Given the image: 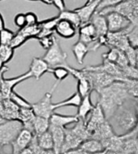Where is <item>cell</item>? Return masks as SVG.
Here are the masks:
<instances>
[{"label": "cell", "mask_w": 138, "mask_h": 154, "mask_svg": "<svg viewBox=\"0 0 138 154\" xmlns=\"http://www.w3.org/2000/svg\"><path fill=\"white\" fill-rule=\"evenodd\" d=\"M58 20H59V19L57 16L55 17H52L51 19H47V20H44L42 21L38 22V26L40 27V29H43L55 31L56 24Z\"/></svg>", "instance_id": "obj_37"}, {"label": "cell", "mask_w": 138, "mask_h": 154, "mask_svg": "<svg viewBox=\"0 0 138 154\" xmlns=\"http://www.w3.org/2000/svg\"><path fill=\"white\" fill-rule=\"evenodd\" d=\"M93 107H94V105L91 101V93H89L82 97L80 106L77 107L78 110H77V114L76 115L79 119L86 120L87 116L92 111Z\"/></svg>", "instance_id": "obj_24"}, {"label": "cell", "mask_w": 138, "mask_h": 154, "mask_svg": "<svg viewBox=\"0 0 138 154\" xmlns=\"http://www.w3.org/2000/svg\"><path fill=\"white\" fill-rule=\"evenodd\" d=\"M79 41L86 45L93 43L97 39V33L94 26L91 22L82 24L79 27Z\"/></svg>", "instance_id": "obj_17"}, {"label": "cell", "mask_w": 138, "mask_h": 154, "mask_svg": "<svg viewBox=\"0 0 138 154\" xmlns=\"http://www.w3.org/2000/svg\"><path fill=\"white\" fill-rule=\"evenodd\" d=\"M49 131L52 136L53 140L54 148L53 150L55 154H61V150L63 144L64 142V138H65V131L64 128H60V127H56L53 125L50 124Z\"/></svg>", "instance_id": "obj_19"}, {"label": "cell", "mask_w": 138, "mask_h": 154, "mask_svg": "<svg viewBox=\"0 0 138 154\" xmlns=\"http://www.w3.org/2000/svg\"><path fill=\"white\" fill-rule=\"evenodd\" d=\"M102 58L107 61L116 64L121 69L128 65V62H127L124 52L117 48L110 47L109 51L102 54Z\"/></svg>", "instance_id": "obj_15"}, {"label": "cell", "mask_w": 138, "mask_h": 154, "mask_svg": "<svg viewBox=\"0 0 138 154\" xmlns=\"http://www.w3.org/2000/svg\"><path fill=\"white\" fill-rule=\"evenodd\" d=\"M8 98L11 99V101L20 108H29V107H31V105H32L31 103H29L27 100H25L23 97L19 95L18 93H16L14 90L10 93Z\"/></svg>", "instance_id": "obj_35"}, {"label": "cell", "mask_w": 138, "mask_h": 154, "mask_svg": "<svg viewBox=\"0 0 138 154\" xmlns=\"http://www.w3.org/2000/svg\"><path fill=\"white\" fill-rule=\"evenodd\" d=\"M108 32H120L128 29L133 25L131 21L125 16L117 12H108L105 15Z\"/></svg>", "instance_id": "obj_8"}, {"label": "cell", "mask_w": 138, "mask_h": 154, "mask_svg": "<svg viewBox=\"0 0 138 154\" xmlns=\"http://www.w3.org/2000/svg\"><path fill=\"white\" fill-rule=\"evenodd\" d=\"M104 154H125L122 151H108V150H105Z\"/></svg>", "instance_id": "obj_50"}, {"label": "cell", "mask_w": 138, "mask_h": 154, "mask_svg": "<svg viewBox=\"0 0 138 154\" xmlns=\"http://www.w3.org/2000/svg\"><path fill=\"white\" fill-rule=\"evenodd\" d=\"M3 145H2V144H1V143H0V153H1V152H3Z\"/></svg>", "instance_id": "obj_54"}, {"label": "cell", "mask_w": 138, "mask_h": 154, "mask_svg": "<svg viewBox=\"0 0 138 154\" xmlns=\"http://www.w3.org/2000/svg\"><path fill=\"white\" fill-rule=\"evenodd\" d=\"M100 154H104V152H101V153Z\"/></svg>", "instance_id": "obj_58"}, {"label": "cell", "mask_w": 138, "mask_h": 154, "mask_svg": "<svg viewBox=\"0 0 138 154\" xmlns=\"http://www.w3.org/2000/svg\"><path fill=\"white\" fill-rule=\"evenodd\" d=\"M0 154H12V153H7V152H2Z\"/></svg>", "instance_id": "obj_55"}, {"label": "cell", "mask_w": 138, "mask_h": 154, "mask_svg": "<svg viewBox=\"0 0 138 154\" xmlns=\"http://www.w3.org/2000/svg\"><path fill=\"white\" fill-rule=\"evenodd\" d=\"M28 1H32V2H37L38 0H28Z\"/></svg>", "instance_id": "obj_56"}, {"label": "cell", "mask_w": 138, "mask_h": 154, "mask_svg": "<svg viewBox=\"0 0 138 154\" xmlns=\"http://www.w3.org/2000/svg\"><path fill=\"white\" fill-rule=\"evenodd\" d=\"M50 128V119L36 116L33 122V131L35 136L45 132Z\"/></svg>", "instance_id": "obj_27"}, {"label": "cell", "mask_w": 138, "mask_h": 154, "mask_svg": "<svg viewBox=\"0 0 138 154\" xmlns=\"http://www.w3.org/2000/svg\"><path fill=\"white\" fill-rule=\"evenodd\" d=\"M65 154H69V153H65Z\"/></svg>", "instance_id": "obj_60"}, {"label": "cell", "mask_w": 138, "mask_h": 154, "mask_svg": "<svg viewBox=\"0 0 138 154\" xmlns=\"http://www.w3.org/2000/svg\"><path fill=\"white\" fill-rule=\"evenodd\" d=\"M35 136H36L37 145L40 148L43 149H47V150H53V140H52V136H51L50 131L48 130L42 134Z\"/></svg>", "instance_id": "obj_30"}, {"label": "cell", "mask_w": 138, "mask_h": 154, "mask_svg": "<svg viewBox=\"0 0 138 154\" xmlns=\"http://www.w3.org/2000/svg\"><path fill=\"white\" fill-rule=\"evenodd\" d=\"M3 29H5V22H4L3 15L0 12V31L3 30Z\"/></svg>", "instance_id": "obj_49"}, {"label": "cell", "mask_w": 138, "mask_h": 154, "mask_svg": "<svg viewBox=\"0 0 138 154\" xmlns=\"http://www.w3.org/2000/svg\"><path fill=\"white\" fill-rule=\"evenodd\" d=\"M136 101H137V106H138V98H136Z\"/></svg>", "instance_id": "obj_57"}, {"label": "cell", "mask_w": 138, "mask_h": 154, "mask_svg": "<svg viewBox=\"0 0 138 154\" xmlns=\"http://www.w3.org/2000/svg\"><path fill=\"white\" fill-rule=\"evenodd\" d=\"M81 100H82V97L80 96V93L77 92L74 94H72L71 97H69L68 98L63 100V101L57 102V103H54V107L55 109L66 106L78 107L80 106Z\"/></svg>", "instance_id": "obj_29"}, {"label": "cell", "mask_w": 138, "mask_h": 154, "mask_svg": "<svg viewBox=\"0 0 138 154\" xmlns=\"http://www.w3.org/2000/svg\"><path fill=\"white\" fill-rule=\"evenodd\" d=\"M1 1H3V0H0V2H1Z\"/></svg>", "instance_id": "obj_59"}, {"label": "cell", "mask_w": 138, "mask_h": 154, "mask_svg": "<svg viewBox=\"0 0 138 154\" xmlns=\"http://www.w3.org/2000/svg\"><path fill=\"white\" fill-rule=\"evenodd\" d=\"M50 68L51 67L42 58L34 57L30 63L29 72L31 73L32 77H34L36 80H38L43 75L49 72Z\"/></svg>", "instance_id": "obj_16"}, {"label": "cell", "mask_w": 138, "mask_h": 154, "mask_svg": "<svg viewBox=\"0 0 138 154\" xmlns=\"http://www.w3.org/2000/svg\"><path fill=\"white\" fill-rule=\"evenodd\" d=\"M28 40H29V39H28L22 32L18 31V32H16L15 35H14V37L13 38H12V40H11L10 45L15 50L16 48L20 47V45H23V44Z\"/></svg>", "instance_id": "obj_40"}, {"label": "cell", "mask_w": 138, "mask_h": 154, "mask_svg": "<svg viewBox=\"0 0 138 154\" xmlns=\"http://www.w3.org/2000/svg\"><path fill=\"white\" fill-rule=\"evenodd\" d=\"M14 24L19 29H22L26 25L25 22V16L24 13H18L14 17Z\"/></svg>", "instance_id": "obj_45"}, {"label": "cell", "mask_w": 138, "mask_h": 154, "mask_svg": "<svg viewBox=\"0 0 138 154\" xmlns=\"http://www.w3.org/2000/svg\"><path fill=\"white\" fill-rule=\"evenodd\" d=\"M67 67L69 71L70 75H72L75 79L77 80V92L80 93L81 97L89 94L92 92L90 82L88 80L87 76L85 75V71L83 69H76L69 65H67Z\"/></svg>", "instance_id": "obj_9"}, {"label": "cell", "mask_w": 138, "mask_h": 154, "mask_svg": "<svg viewBox=\"0 0 138 154\" xmlns=\"http://www.w3.org/2000/svg\"><path fill=\"white\" fill-rule=\"evenodd\" d=\"M89 22H91L95 28L97 38L106 36L107 32H108V29H107V24H106L105 16L96 11L93 15V16L91 17Z\"/></svg>", "instance_id": "obj_20"}, {"label": "cell", "mask_w": 138, "mask_h": 154, "mask_svg": "<svg viewBox=\"0 0 138 154\" xmlns=\"http://www.w3.org/2000/svg\"><path fill=\"white\" fill-rule=\"evenodd\" d=\"M127 37L129 45L133 48H138V25H132L127 30Z\"/></svg>", "instance_id": "obj_34"}, {"label": "cell", "mask_w": 138, "mask_h": 154, "mask_svg": "<svg viewBox=\"0 0 138 154\" xmlns=\"http://www.w3.org/2000/svg\"><path fill=\"white\" fill-rule=\"evenodd\" d=\"M36 115L33 113V110L31 107L29 108H20L19 109V116L18 119L23 123L24 128L29 130L30 131H33V122Z\"/></svg>", "instance_id": "obj_25"}, {"label": "cell", "mask_w": 138, "mask_h": 154, "mask_svg": "<svg viewBox=\"0 0 138 154\" xmlns=\"http://www.w3.org/2000/svg\"><path fill=\"white\" fill-rule=\"evenodd\" d=\"M38 1H41L42 3H45L46 5H51L52 4V1L51 0H38Z\"/></svg>", "instance_id": "obj_51"}, {"label": "cell", "mask_w": 138, "mask_h": 154, "mask_svg": "<svg viewBox=\"0 0 138 154\" xmlns=\"http://www.w3.org/2000/svg\"><path fill=\"white\" fill-rule=\"evenodd\" d=\"M24 16H25L26 25H35L38 24L39 22L37 15L33 11H29V12L24 13Z\"/></svg>", "instance_id": "obj_44"}, {"label": "cell", "mask_w": 138, "mask_h": 154, "mask_svg": "<svg viewBox=\"0 0 138 154\" xmlns=\"http://www.w3.org/2000/svg\"><path fill=\"white\" fill-rule=\"evenodd\" d=\"M6 69L7 68H3V66L2 69L0 70V83H1L0 84V93L3 96V98H8L10 93L14 90V88L16 85L24 82V80L32 78L31 73L28 71L27 72L19 75V76L6 79L3 77V72H4V70Z\"/></svg>", "instance_id": "obj_7"}, {"label": "cell", "mask_w": 138, "mask_h": 154, "mask_svg": "<svg viewBox=\"0 0 138 154\" xmlns=\"http://www.w3.org/2000/svg\"><path fill=\"white\" fill-rule=\"evenodd\" d=\"M67 54L63 51L60 42L56 37L55 38L52 45L48 50H46V52L42 57V59L46 62V63L51 68L58 66L67 65Z\"/></svg>", "instance_id": "obj_4"}, {"label": "cell", "mask_w": 138, "mask_h": 154, "mask_svg": "<svg viewBox=\"0 0 138 154\" xmlns=\"http://www.w3.org/2000/svg\"><path fill=\"white\" fill-rule=\"evenodd\" d=\"M83 69L86 70V71L105 72V73H107V74L113 75V76L116 77V78H119V79L122 80H124L125 79L124 77L122 69L120 68V66H117L116 64L113 63L111 62L107 61L106 59H103L102 63L101 64H99V65L86 66Z\"/></svg>", "instance_id": "obj_11"}, {"label": "cell", "mask_w": 138, "mask_h": 154, "mask_svg": "<svg viewBox=\"0 0 138 154\" xmlns=\"http://www.w3.org/2000/svg\"><path fill=\"white\" fill-rule=\"evenodd\" d=\"M55 37L53 34L51 35V36H47V37L39 38V39H37V41H38L39 44L42 46L43 49H45V51H46L52 45V44L54 43V41H55Z\"/></svg>", "instance_id": "obj_43"}, {"label": "cell", "mask_w": 138, "mask_h": 154, "mask_svg": "<svg viewBox=\"0 0 138 154\" xmlns=\"http://www.w3.org/2000/svg\"><path fill=\"white\" fill-rule=\"evenodd\" d=\"M59 20H65L67 21L72 23L73 25L79 29V27L81 25V21L79 15L75 10H64V11H59V14L58 16Z\"/></svg>", "instance_id": "obj_28"}, {"label": "cell", "mask_w": 138, "mask_h": 154, "mask_svg": "<svg viewBox=\"0 0 138 154\" xmlns=\"http://www.w3.org/2000/svg\"><path fill=\"white\" fill-rule=\"evenodd\" d=\"M105 121H106V119L104 115L103 111L100 105L97 102V104L94 105L92 111L89 113V118L85 120L86 128H87L88 131L89 132V135H91V133L93 132L99 125L103 123Z\"/></svg>", "instance_id": "obj_13"}, {"label": "cell", "mask_w": 138, "mask_h": 154, "mask_svg": "<svg viewBox=\"0 0 138 154\" xmlns=\"http://www.w3.org/2000/svg\"><path fill=\"white\" fill-rule=\"evenodd\" d=\"M19 154H33V150L32 149L30 148V146L27 147L24 149H23L22 151L20 152Z\"/></svg>", "instance_id": "obj_48"}, {"label": "cell", "mask_w": 138, "mask_h": 154, "mask_svg": "<svg viewBox=\"0 0 138 154\" xmlns=\"http://www.w3.org/2000/svg\"><path fill=\"white\" fill-rule=\"evenodd\" d=\"M122 71L125 79H138V68L136 66L128 64Z\"/></svg>", "instance_id": "obj_39"}, {"label": "cell", "mask_w": 138, "mask_h": 154, "mask_svg": "<svg viewBox=\"0 0 138 154\" xmlns=\"http://www.w3.org/2000/svg\"><path fill=\"white\" fill-rule=\"evenodd\" d=\"M138 121L136 109L127 106L126 102L120 106L108 122L111 125L115 135L120 136H129L135 130Z\"/></svg>", "instance_id": "obj_2"}, {"label": "cell", "mask_w": 138, "mask_h": 154, "mask_svg": "<svg viewBox=\"0 0 138 154\" xmlns=\"http://www.w3.org/2000/svg\"><path fill=\"white\" fill-rule=\"evenodd\" d=\"M24 128L19 119L6 120L0 124V143L3 146L11 145L20 131Z\"/></svg>", "instance_id": "obj_3"}, {"label": "cell", "mask_w": 138, "mask_h": 154, "mask_svg": "<svg viewBox=\"0 0 138 154\" xmlns=\"http://www.w3.org/2000/svg\"><path fill=\"white\" fill-rule=\"evenodd\" d=\"M15 32L8 29H3L0 31V45H10Z\"/></svg>", "instance_id": "obj_38"}, {"label": "cell", "mask_w": 138, "mask_h": 154, "mask_svg": "<svg viewBox=\"0 0 138 154\" xmlns=\"http://www.w3.org/2000/svg\"><path fill=\"white\" fill-rule=\"evenodd\" d=\"M33 136H34V134L32 131L27 130L25 128H23L20 131V132L18 134V136H16V138L11 143V149H12L11 153L19 154L20 152L22 151L27 147H29Z\"/></svg>", "instance_id": "obj_12"}, {"label": "cell", "mask_w": 138, "mask_h": 154, "mask_svg": "<svg viewBox=\"0 0 138 154\" xmlns=\"http://www.w3.org/2000/svg\"><path fill=\"white\" fill-rule=\"evenodd\" d=\"M65 131V138L64 142L62 147L61 154H64L68 152L78 149L81 143L83 142L82 139L76 135L70 128H64Z\"/></svg>", "instance_id": "obj_14"}, {"label": "cell", "mask_w": 138, "mask_h": 154, "mask_svg": "<svg viewBox=\"0 0 138 154\" xmlns=\"http://www.w3.org/2000/svg\"><path fill=\"white\" fill-rule=\"evenodd\" d=\"M79 148L92 154H100L105 151L103 144L101 141L93 138H89L84 140Z\"/></svg>", "instance_id": "obj_23"}, {"label": "cell", "mask_w": 138, "mask_h": 154, "mask_svg": "<svg viewBox=\"0 0 138 154\" xmlns=\"http://www.w3.org/2000/svg\"><path fill=\"white\" fill-rule=\"evenodd\" d=\"M72 51L77 63L81 65V64L84 63L85 58L89 53V51H90V49L89 47V45H86L85 43L82 42L80 41H78L72 45Z\"/></svg>", "instance_id": "obj_26"}, {"label": "cell", "mask_w": 138, "mask_h": 154, "mask_svg": "<svg viewBox=\"0 0 138 154\" xmlns=\"http://www.w3.org/2000/svg\"><path fill=\"white\" fill-rule=\"evenodd\" d=\"M77 29H78L72 23L67 21L65 20H59L56 24L55 32L59 37L65 39H70L75 37V35L77 34Z\"/></svg>", "instance_id": "obj_18"}, {"label": "cell", "mask_w": 138, "mask_h": 154, "mask_svg": "<svg viewBox=\"0 0 138 154\" xmlns=\"http://www.w3.org/2000/svg\"><path fill=\"white\" fill-rule=\"evenodd\" d=\"M124 82L129 97L138 98V79H124Z\"/></svg>", "instance_id": "obj_33"}, {"label": "cell", "mask_w": 138, "mask_h": 154, "mask_svg": "<svg viewBox=\"0 0 138 154\" xmlns=\"http://www.w3.org/2000/svg\"><path fill=\"white\" fill-rule=\"evenodd\" d=\"M15 50L10 45H0V62L1 63H8L11 61L14 56Z\"/></svg>", "instance_id": "obj_31"}, {"label": "cell", "mask_w": 138, "mask_h": 154, "mask_svg": "<svg viewBox=\"0 0 138 154\" xmlns=\"http://www.w3.org/2000/svg\"><path fill=\"white\" fill-rule=\"evenodd\" d=\"M4 121H6V120H5V119H3V118H2V116H1V115H0V124H1V123H2V122H4Z\"/></svg>", "instance_id": "obj_53"}, {"label": "cell", "mask_w": 138, "mask_h": 154, "mask_svg": "<svg viewBox=\"0 0 138 154\" xmlns=\"http://www.w3.org/2000/svg\"><path fill=\"white\" fill-rule=\"evenodd\" d=\"M58 82H56L51 91H49L43 96L42 98L37 102L31 105V108L36 116L50 119L55 109L54 107V102L52 101V96L55 89L57 87Z\"/></svg>", "instance_id": "obj_5"}, {"label": "cell", "mask_w": 138, "mask_h": 154, "mask_svg": "<svg viewBox=\"0 0 138 154\" xmlns=\"http://www.w3.org/2000/svg\"><path fill=\"white\" fill-rule=\"evenodd\" d=\"M78 119L77 115H63L54 112L50 117V124L65 128L67 125L76 123Z\"/></svg>", "instance_id": "obj_22"}, {"label": "cell", "mask_w": 138, "mask_h": 154, "mask_svg": "<svg viewBox=\"0 0 138 154\" xmlns=\"http://www.w3.org/2000/svg\"><path fill=\"white\" fill-rule=\"evenodd\" d=\"M67 153H69V154H92V153H89V152H88L84 151L83 149H80V148L74 149V150H72V151L68 152H67Z\"/></svg>", "instance_id": "obj_47"}, {"label": "cell", "mask_w": 138, "mask_h": 154, "mask_svg": "<svg viewBox=\"0 0 138 154\" xmlns=\"http://www.w3.org/2000/svg\"><path fill=\"white\" fill-rule=\"evenodd\" d=\"M125 55H126V58L127 59V62H128V64L130 65H133V66H136V49L135 48L132 47V46H129L128 48H127L124 51Z\"/></svg>", "instance_id": "obj_42"}, {"label": "cell", "mask_w": 138, "mask_h": 154, "mask_svg": "<svg viewBox=\"0 0 138 154\" xmlns=\"http://www.w3.org/2000/svg\"><path fill=\"white\" fill-rule=\"evenodd\" d=\"M51 1H52V4H54L55 7L59 11H64L66 9V5L64 3V0H51Z\"/></svg>", "instance_id": "obj_46"}, {"label": "cell", "mask_w": 138, "mask_h": 154, "mask_svg": "<svg viewBox=\"0 0 138 154\" xmlns=\"http://www.w3.org/2000/svg\"><path fill=\"white\" fill-rule=\"evenodd\" d=\"M30 148L33 150V154H55L54 150H47V149H43L37 145V141H36V136H33L31 143L29 144Z\"/></svg>", "instance_id": "obj_41"}, {"label": "cell", "mask_w": 138, "mask_h": 154, "mask_svg": "<svg viewBox=\"0 0 138 154\" xmlns=\"http://www.w3.org/2000/svg\"><path fill=\"white\" fill-rule=\"evenodd\" d=\"M114 131L112 129L111 125L110 124V122L106 120L103 123L99 125L93 132L91 133L90 138L96 139L98 140L102 141L106 139H108L111 136H114Z\"/></svg>", "instance_id": "obj_21"}, {"label": "cell", "mask_w": 138, "mask_h": 154, "mask_svg": "<svg viewBox=\"0 0 138 154\" xmlns=\"http://www.w3.org/2000/svg\"><path fill=\"white\" fill-rule=\"evenodd\" d=\"M84 71L88 80L90 82L92 90H95L97 93L117 80H122L105 72H93V71H86V70Z\"/></svg>", "instance_id": "obj_6"}, {"label": "cell", "mask_w": 138, "mask_h": 154, "mask_svg": "<svg viewBox=\"0 0 138 154\" xmlns=\"http://www.w3.org/2000/svg\"><path fill=\"white\" fill-rule=\"evenodd\" d=\"M136 66L138 68V48H136Z\"/></svg>", "instance_id": "obj_52"}, {"label": "cell", "mask_w": 138, "mask_h": 154, "mask_svg": "<svg viewBox=\"0 0 138 154\" xmlns=\"http://www.w3.org/2000/svg\"><path fill=\"white\" fill-rule=\"evenodd\" d=\"M100 105L106 120L114 115L117 109L127 102L130 97L127 92L124 80H117L98 92Z\"/></svg>", "instance_id": "obj_1"}, {"label": "cell", "mask_w": 138, "mask_h": 154, "mask_svg": "<svg viewBox=\"0 0 138 154\" xmlns=\"http://www.w3.org/2000/svg\"><path fill=\"white\" fill-rule=\"evenodd\" d=\"M130 27L127 29L120 31V32H107L106 34V45L109 47H114L120 51H124L127 48L130 46L127 40V32Z\"/></svg>", "instance_id": "obj_10"}, {"label": "cell", "mask_w": 138, "mask_h": 154, "mask_svg": "<svg viewBox=\"0 0 138 154\" xmlns=\"http://www.w3.org/2000/svg\"><path fill=\"white\" fill-rule=\"evenodd\" d=\"M19 31L22 32L28 39L36 38L37 35L40 31V27L38 26V24L35 25H25L24 28L20 29Z\"/></svg>", "instance_id": "obj_36"}, {"label": "cell", "mask_w": 138, "mask_h": 154, "mask_svg": "<svg viewBox=\"0 0 138 154\" xmlns=\"http://www.w3.org/2000/svg\"><path fill=\"white\" fill-rule=\"evenodd\" d=\"M49 72L53 74V75L57 80V82H61V81L65 80L66 78H67L70 75L68 69L67 67V65L66 66H55V67L50 68Z\"/></svg>", "instance_id": "obj_32"}]
</instances>
